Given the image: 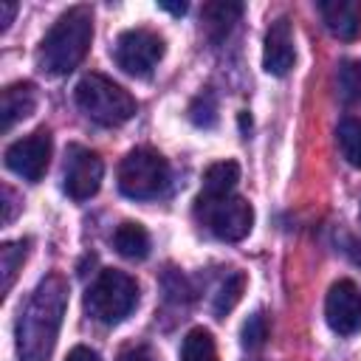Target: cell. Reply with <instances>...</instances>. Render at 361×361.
Instances as JSON below:
<instances>
[{"label": "cell", "instance_id": "cell-22", "mask_svg": "<svg viewBox=\"0 0 361 361\" xmlns=\"http://www.w3.org/2000/svg\"><path fill=\"white\" fill-rule=\"evenodd\" d=\"M338 85L350 102H361V59L344 62L338 71Z\"/></svg>", "mask_w": 361, "mask_h": 361}, {"label": "cell", "instance_id": "cell-4", "mask_svg": "<svg viewBox=\"0 0 361 361\" xmlns=\"http://www.w3.org/2000/svg\"><path fill=\"white\" fill-rule=\"evenodd\" d=\"M138 305V282L116 268H104L85 293V310L99 324H118L124 322Z\"/></svg>", "mask_w": 361, "mask_h": 361}, {"label": "cell", "instance_id": "cell-25", "mask_svg": "<svg viewBox=\"0 0 361 361\" xmlns=\"http://www.w3.org/2000/svg\"><path fill=\"white\" fill-rule=\"evenodd\" d=\"M65 361H102V358H99V353H96V350H90V347H82V344H79V347H73V350L68 353V358H65Z\"/></svg>", "mask_w": 361, "mask_h": 361}, {"label": "cell", "instance_id": "cell-11", "mask_svg": "<svg viewBox=\"0 0 361 361\" xmlns=\"http://www.w3.org/2000/svg\"><path fill=\"white\" fill-rule=\"evenodd\" d=\"M296 48H293V31L288 17H276L265 31V48H262V68L271 76H285L293 68Z\"/></svg>", "mask_w": 361, "mask_h": 361}, {"label": "cell", "instance_id": "cell-23", "mask_svg": "<svg viewBox=\"0 0 361 361\" xmlns=\"http://www.w3.org/2000/svg\"><path fill=\"white\" fill-rule=\"evenodd\" d=\"M265 338H268V322H265V316L262 313L248 316V322L243 324V344L248 350H257V347L265 344Z\"/></svg>", "mask_w": 361, "mask_h": 361}, {"label": "cell", "instance_id": "cell-28", "mask_svg": "<svg viewBox=\"0 0 361 361\" xmlns=\"http://www.w3.org/2000/svg\"><path fill=\"white\" fill-rule=\"evenodd\" d=\"M161 8H166V11H172V14L180 17V14H186L189 6H186V3H161Z\"/></svg>", "mask_w": 361, "mask_h": 361}, {"label": "cell", "instance_id": "cell-14", "mask_svg": "<svg viewBox=\"0 0 361 361\" xmlns=\"http://www.w3.org/2000/svg\"><path fill=\"white\" fill-rule=\"evenodd\" d=\"M240 14H243V6L240 3L217 0V3H206L200 8V23H203V31L212 39H223L231 31V25L240 20Z\"/></svg>", "mask_w": 361, "mask_h": 361}, {"label": "cell", "instance_id": "cell-9", "mask_svg": "<svg viewBox=\"0 0 361 361\" xmlns=\"http://www.w3.org/2000/svg\"><path fill=\"white\" fill-rule=\"evenodd\" d=\"M327 324L338 336H353L361 330V290L350 279H338L330 285L324 299Z\"/></svg>", "mask_w": 361, "mask_h": 361}, {"label": "cell", "instance_id": "cell-2", "mask_svg": "<svg viewBox=\"0 0 361 361\" xmlns=\"http://www.w3.org/2000/svg\"><path fill=\"white\" fill-rule=\"evenodd\" d=\"M93 39V11L90 6H71L48 28L37 48V65L48 76H65L85 59Z\"/></svg>", "mask_w": 361, "mask_h": 361}, {"label": "cell", "instance_id": "cell-7", "mask_svg": "<svg viewBox=\"0 0 361 361\" xmlns=\"http://www.w3.org/2000/svg\"><path fill=\"white\" fill-rule=\"evenodd\" d=\"M164 56V39L149 28H130L113 45L116 65L130 76H149Z\"/></svg>", "mask_w": 361, "mask_h": 361}, {"label": "cell", "instance_id": "cell-20", "mask_svg": "<svg viewBox=\"0 0 361 361\" xmlns=\"http://www.w3.org/2000/svg\"><path fill=\"white\" fill-rule=\"evenodd\" d=\"M28 254V240H17V243H3L0 248V271H3V293L11 290L17 271L23 268Z\"/></svg>", "mask_w": 361, "mask_h": 361}, {"label": "cell", "instance_id": "cell-5", "mask_svg": "<svg viewBox=\"0 0 361 361\" xmlns=\"http://www.w3.org/2000/svg\"><path fill=\"white\" fill-rule=\"evenodd\" d=\"M195 217L200 226H206L217 240L237 243L248 237L254 226V209L240 195H197L195 200Z\"/></svg>", "mask_w": 361, "mask_h": 361}, {"label": "cell", "instance_id": "cell-16", "mask_svg": "<svg viewBox=\"0 0 361 361\" xmlns=\"http://www.w3.org/2000/svg\"><path fill=\"white\" fill-rule=\"evenodd\" d=\"M240 180L237 161H217L203 172V189L200 195H231Z\"/></svg>", "mask_w": 361, "mask_h": 361}, {"label": "cell", "instance_id": "cell-17", "mask_svg": "<svg viewBox=\"0 0 361 361\" xmlns=\"http://www.w3.org/2000/svg\"><path fill=\"white\" fill-rule=\"evenodd\" d=\"M180 361H217V344L212 333L203 327L189 330L180 347Z\"/></svg>", "mask_w": 361, "mask_h": 361}, {"label": "cell", "instance_id": "cell-3", "mask_svg": "<svg viewBox=\"0 0 361 361\" xmlns=\"http://www.w3.org/2000/svg\"><path fill=\"white\" fill-rule=\"evenodd\" d=\"M76 104L79 110L102 124V127H118L135 116V99L130 90H124L118 82L102 76V73H87L76 85Z\"/></svg>", "mask_w": 361, "mask_h": 361}, {"label": "cell", "instance_id": "cell-1", "mask_svg": "<svg viewBox=\"0 0 361 361\" xmlns=\"http://www.w3.org/2000/svg\"><path fill=\"white\" fill-rule=\"evenodd\" d=\"M68 307V282L59 274L45 276L17 319V358L20 361H51L59 338L62 316Z\"/></svg>", "mask_w": 361, "mask_h": 361}, {"label": "cell", "instance_id": "cell-13", "mask_svg": "<svg viewBox=\"0 0 361 361\" xmlns=\"http://www.w3.org/2000/svg\"><path fill=\"white\" fill-rule=\"evenodd\" d=\"M37 107V90L31 82H14L0 96V116H3V133H8L20 118L31 116Z\"/></svg>", "mask_w": 361, "mask_h": 361}, {"label": "cell", "instance_id": "cell-19", "mask_svg": "<svg viewBox=\"0 0 361 361\" xmlns=\"http://www.w3.org/2000/svg\"><path fill=\"white\" fill-rule=\"evenodd\" d=\"M338 149L344 155V161L355 169H361V118L350 116L338 124Z\"/></svg>", "mask_w": 361, "mask_h": 361}, {"label": "cell", "instance_id": "cell-8", "mask_svg": "<svg viewBox=\"0 0 361 361\" xmlns=\"http://www.w3.org/2000/svg\"><path fill=\"white\" fill-rule=\"evenodd\" d=\"M48 164H51V133L45 127L17 138L6 149V166L14 175L25 178L28 183H37L45 175Z\"/></svg>", "mask_w": 361, "mask_h": 361}, {"label": "cell", "instance_id": "cell-24", "mask_svg": "<svg viewBox=\"0 0 361 361\" xmlns=\"http://www.w3.org/2000/svg\"><path fill=\"white\" fill-rule=\"evenodd\" d=\"M116 361H158V358L147 344H127L118 350Z\"/></svg>", "mask_w": 361, "mask_h": 361}, {"label": "cell", "instance_id": "cell-15", "mask_svg": "<svg viewBox=\"0 0 361 361\" xmlns=\"http://www.w3.org/2000/svg\"><path fill=\"white\" fill-rule=\"evenodd\" d=\"M113 245L124 259H144L149 254V234L141 223L127 220L113 231Z\"/></svg>", "mask_w": 361, "mask_h": 361}, {"label": "cell", "instance_id": "cell-27", "mask_svg": "<svg viewBox=\"0 0 361 361\" xmlns=\"http://www.w3.org/2000/svg\"><path fill=\"white\" fill-rule=\"evenodd\" d=\"M3 195H6V214H3V223H8V220L14 217V203H11V197H14V195H11V189H8V186L3 189Z\"/></svg>", "mask_w": 361, "mask_h": 361}, {"label": "cell", "instance_id": "cell-21", "mask_svg": "<svg viewBox=\"0 0 361 361\" xmlns=\"http://www.w3.org/2000/svg\"><path fill=\"white\" fill-rule=\"evenodd\" d=\"M189 118L197 127H212L217 121V102L209 90H203L200 96H195V102L189 104Z\"/></svg>", "mask_w": 361, "mask_h": 361}, {"label": "cell", "instance_id": "cell-6", "mask_svg": "<svg viewBox=\"0 0 361 361\" xmlns=\"http://www.w3.org/2000/svg\"><path fill=\"white\" fill-rule=\"evenodd\" d=\"M169 186V164L149 147L130 149L118 164V189L133 200L161 197Z\"/></svg>", "mask_w": 361, "mask_h": 361}, {"label": "cell", "instance_id": "cell-18", "mask_svg": "<svg viewBox=\"0 0 361 361\" xmlns=\"http://www.w3.org/2000/svg\"><path fill=\"white\" fill-rule=\"evenodd\" d=\"M243 290H245V274H243V271H231V274H226V279L220 282V288H217V293H214V302H212L214 316L223 319L226 313H231L234 305L240 302Z\"/></svg>", "mask_w": 361, "mask_h": 361}, {"label": "cell", "instance_id": "cell-10", "mask_svg": "<svg viewBox=\"0 0 361 361\" xmlns=\"http://www.w3.org/2000/svg\"><path fill=\"white\" fill-rule=\"evenodd\" d=\"M104 175V164L93 149L71 147L68 164H65V192L73 200H87L99 192Z\"/></svg>", "mask_w": 361, "mask_h": 361}, {"label": "cell", "instance_id": "cell-12", "mask_svg": "<svg viewBox=\"0 0 361 361\" xmlns=\"http://www.w3.org/2000/svg\"><path fill=\"white\" fill-rule=\"evenodd\" d=\"M319 11L333 37L344 42L361 37V0H322Z\"/></svg>", "mask_w": 361, "mask_h": 361}, {"label": "cell", "instance_id": "cell-26", "mask_svg": "<svg viewBox=\"0 0 361 361\" xmlns=\"http://www.w3.org/2000/svg\"><path fill=\"white\" fill-rule=\"evenodd\" d=\"M17 14V3H0V28L6 31Z\"/></svg>", "mask_w": 361, "mask_h": 361}]
</instances>
